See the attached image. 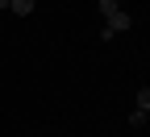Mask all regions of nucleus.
Instances as JSON below:
<instances>
[{
	"instance_id": "obj_1",
	"label": "nucleus",
	"mask_w": 150,
	"mask_h": 137,
	"mask_svg": "<svg viewBox=\"0 0 150 137\" xmlns=\"http://www.w3.org/2000/svg\"><path fill=\"white\" fill-rule=\"evenodd\" d=\"M8 8H13L17 17H29V13L38 8V0H8Z\"/></svg>"
},
{
	"instance_id": "obj_2",
	"label": "nucleus",
	"mask_w": 150,
	"mask_h": 137,
	"mask_svg": "<svg viewBox=\"0 0 150 137\" xmlns=\"http://www.w3.org/2000/svg\"><path fill=\"white\" fill-rule=\"evenodd\" d=\"M96 8H100V17H104V21H108V17H112V13H121V0H100V4H96Z\"/></svg>"
},
{
	"instance_id": "obj_3",
	"label": "nucleus",
	"mask_w": 150,
	"mask_h": 137,
	"mask_svg": "<svg viewBox=\"0 0 150 137\" xmlns=\"http://www.w3.org/2000/svg\"><path fill=\"white\" fill-rule=\"evenodd\" d=\"M150 121V112H142V108H134V112H129V129H142Z\"/></svg>"
},
{
	"instance_id": "obj_4",
	"label": "nucleus",
	"mask_w": 150,
	"mask_h": 137,
	"mask_svg": "<svg viewBox=\"0 0 150 137\" xmlns=\"http://www.w3.org/2000/svg\"><path fill=\"white\" fill-rule=\"evenodd\" d=\"M138 108H142V112H150V87H142V91H138Z\"/></svg>"
},
{
	"instance_id": "obj_5",
	"label": "nucleus",
	"mask_w": 150,
	"mask_h": 137,
	"mask_svg": "<svg viewBox=\"0 0 150 137\" xmlns=\"http://www.w3.org/2000/svg\"><path fill=\"white\" fill-rule=\"evenodd\" d=\"M0 8H8V0H0Z\"/></svg>"
}]
</instances>
